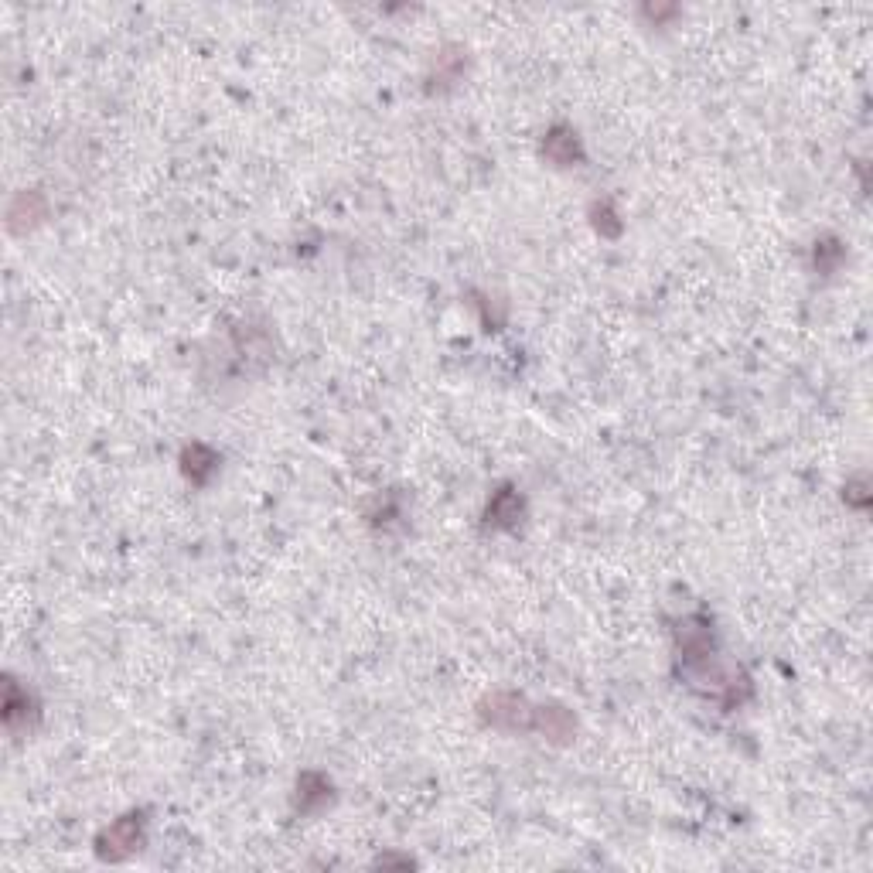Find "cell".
<instances>
[{
	"label": "cell",
	"mask_w": 873,
	"mask_h": 873,
	"mask_svg": "<svg viewBox=\"0 0 873 873\" xmlns=\"http://www.w3.org/2000/svg\"><path fill=\"white\" fill-rule=\"evenodd\" d=\"M144 839H147L144 812H130V816L116 819L113 826H106L103 833H99L96 853H99V860L120 863V860H130V856L144 846Z\"/></svg>",
	"instance_id": "obj_1"
},
{
	"label": "cell",
	"mask_w": 873,
	"mask_h": 873,
	"mask_svg": "<svg viewBox=\"0 0 873 873\" xmlns=\"http://www.w3.org/2000/svg\"><path fill=\"white\" fill-rule=\"evenodd\" d=\"M478 713L495 730H532L536 706L519 693H492L488 700H481Z\"/></svg>",
	"instance_id": "obj_2"
},
{
	"label": "cell",
	"mask_w": 873,
	"mask_h": 873,
	"mask_svg": "<svg viewBox=\"0 0 873 873\" xmlns=\"http://www.w3.org/2000/svg\"><path fill=\"white\" fill-rule=\"evenodd\" d=\"M532 730L546 737L553 744H570L577 737V717L560 703H546L536 706V717H532Z\"/></svg>",
	"instance_id": "obj_3"
},
{
	"label": "cell",
	"mask_w": 873,
	"mask_h": 873,
	"mask_svg": "<svg viewBox=\"0 0 873 873\" xmlns=\"http://www.w3.org/2000/svg\"><path fill=\"white\" fill-rule=\"evenodd\" d=\"M543 154L556 168H573V164L584 161V144H580L577 130L567 127V123H556L543 140Z\"/></svg>",
	"instance_id": "obj_4"
},
{
	"label": "cell",
	"mask_w": 873,
	"mask_h": 873,
	"mask_svg": "<svg viewBox=\"0 0 873 873\" xmlns=\"http://www.w3.org/2000/svg\"><path fill=\"white\" fill-rule=\"evenodd\" d=\"M45 215H48L45 195H41V191H21V195H14V202L7 205V229L28 232V229H35Z\"/></svg>",
	"instance_id": "obj_5"
},
{
	"label": "cell",
	"mask_w": 873,
	"mask_h": 873,
	"mask_svg": "<svg viewBox=\"0 0 873 873\" xmlns=\"http://www.w3.org/2000/svg\"><path fill=\"white\" fill-rule=\"evenodd\" d=\"M328 802H331V781L318 775V771H304V775L297 778V812H301V816H314V812H321Z\"/></svg>",
	"instance_id": "obj_6"
},
{
	"label": "cell",
	"mask_w": 873,
	"mask_h": 873,
	"mask_svg": "<svg viewBox=\"0 0 873 873\" xmlns=\"http://www.w3.org/2000/svg\"><path fill=\"white\" fill-rule=\"evenodd\" d=\"M522 509H526L522 495L515 492V488H502V492H495L492 502H488L485 519L492 529H515L522 522Z\"/></svg>",
	"instance_id": "obj_7"
},
{
	"label": "cell",
	"mask_w": 873,
	"mask_h": 873,
	"mask_svg": "<svg viewBox=\"0 0 873 873\" xmlns=\"http://www.w3.org/2000/svg\"><path fill=\"white\" fill-rule=\"evenodd\" d=\"M181 468H185V475L191 478V485H209V478L215 475V468H219V454L205 444H191L185 447V454H181Z\"/></svg>",
	"instance_id": "obj_8"
},
{
	"label": "cell",
	"mask_w": 873,
	"mask_h": 873,
	"mask_svg": "<svg viewBox=\"0 0 873 873\" xmlns=\"http://www.w3.org/2000/svg\"><path fill=\"white\" fill-rule=\"evenodd\" d=\"M31 717H35V703H31V696L11 679V683H7V696H4V723H7V730H18L21 723H28Z\"/></svg>",
	"instance_id": "obj_9"
},
{
	"label": "cell",
	"mask_w": 873,
	"mask_h": 873,
	"mask_svg": "<svg viewBox=\"0 0 873 873\" xmlns=\"http://www.w3.org/2000/svg\"><path fill=\"white\" fill-rule=\"evenodd\" d=\"M594 229L601 232V236H608V239H618L621 236V215H618V209H614V202L611 198H601V202H594Z\"/></svg>",
	"instance_id": "obj_10"
},
{
	"label": "cell",
	"mask_w": 873,
	"mask_h": 873,
	"mask_svg": "<svg viewBox=\"0 0 873 873\" xmlns=\"http://www.w3.org/2000/svg\"><path fill=\"white\" fill-rule=\"evenodd\" d=\"M843 260H846V249L836 236H826L816 243V270L819 273H836Z\"/></svg>",
	"instance_id": "obj_11"
},
{
	"label": "cell",
	"mask_w": 873,
	"mask_h": 873,
	"mask_svg": "<svg viewBox=\"0 0 873 873\" xmlns=\"http://www.w3.org/2000/svg\"><path fill=\"white\" fill-rule=\"evenodd\" d=\"M464 69V55L457 52V48H447V52L437 55V79L444 82V86H451V82L461 76Z\"/></svg>",
	"instance_id": "obj_12"
},
{
	"label": "cell",
	"mask_w": 873,
	"mask_h": 873,
	"mask_svg": "<svg viewBox=\"0 0 873 873\" xmlns=\"http://www.w3.org/2000/svg\"><path fill=\"white\" fill-rule=\"evenodd\" d=\"M846 502L856 505V509H863V505L870 502V495H867V481H863V478L850 481V485H846Z\"/></svg>",
	"instance_id": "obj_13"
}]
</instances>
